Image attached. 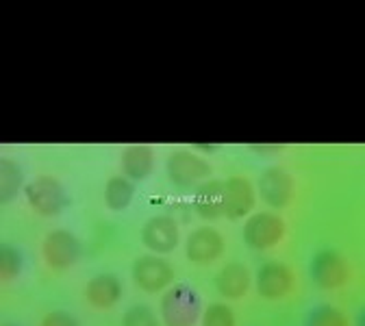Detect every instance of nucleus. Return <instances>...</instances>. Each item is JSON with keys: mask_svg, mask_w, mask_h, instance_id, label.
Masks as SVG:
<instances>
[{"mask_svg": "<svg viewBox=\"0 0 365 326\" xmlns=\"http://www.w3.org/2000/svg\"><path fill=\"white\" fill-rule=\"evenodd\" d=\"M285 235V222L283 218L274 215L269 211L252 215L244 226V240L255 250H267L277 246Z\"/></svg>", "mask_w": 365, "mask_h": 326, "instance_id": "4", "label": "nucleus"}, {"mask_svg": "<svg viewBox=\"0 0 365 326\" xmlns=\"http://www.w3.org/2000/svg\"><path fill=\"white\" fill-rule=\"evenodd\" d=\"M224 253L222 233L211 226H200L187 238L185 255L192 263H211Z\"/></svg>", "mask_w": 365, "mask_h": 326, "instance_id": "12", "label": "nucleus"}, {"mask_svg": "<svg viewBox=\"0 0 365 326\" xmlns=\"http://www.w3.org/2000/svg\"><path fill=\"white\" fill-rule=\"evenodd\" d=\"M24 192H26L29 205L43 218H53L61 213L68 203L63 185L55 176H37L35 180L26 185Z\"/></svg>", "mask_w": 365, "mask_h": 326, "instance_id": "2", "label": "nucleus"}, {"mask_svg": "<svg viewBox=\"0 0 365 326\" xmlns=\"http://www.w3.org/2000/svg\"><path fill=\"white\" fill-rule=\"evenodd\" d=\"M259 194L265 205L274 209H283L294 198V178L283 168H267L259 176Z\"/></svg>", "mask_w": 365, "mask_h": 326, "instance_id": "7", "label": "nucleus"}, {"mask_svg": "<svg viewBox=\"0 0 365 326\" xmlns=\"http://www.w3.org/2000/svg\"><path fill=\"white\" fill-rule=\"evenodd\" d=\"M22 183H24V174H22L18 161L3 159V163H0V200L5 205L11 203L18 196Z\"/></svg>", "mask_w": 365, "mask_h": 326, "instance_id": "17", "label": "nucleus"}, {"mask_svg": "<svg viewBox=\"0 0 365 326\" xmlns=\"http://www.w3.org/2000/svg\"><path fill=\"white\" fill-rule=\"evenodd\" d=\"M211 174V165L194 153L178 151L168 159V176L176 188H192Z\"/></svg>", "mask_w": 365, "mask_h": 326, "instance_id": "8", "label": "nucleus"}, {"mask_svg": "<svg viewBox=\"0 0 365 326\" xmlns=\"http://www.w3.org/2000/svg\"><path fill=\"white\" fill-rule=\"evenodd\" d=\"M85 296H87L91 307L111 309L122 296V285L113 274H98L87 283Z\"/></svg>", "mask_w": 365, "mask_h": 326, "instance_id": "14", "label": "nucleus"}, {"mask_svg": "<svg viewBox=\"0 0 365 326\" xmlns=\"http://www.w3.org/2000/svg\"><path fill=\"white\" fill-rule=\"evenodd\" d=\"M215 287L224 298H244L250 290V270L244 263H228L220 270L215 278Z\"/></svg>", "mask_w": 365, "mask_h": 326, "instance_id": "13", "label": "nucleus"}, {"mask_svg": "<svg viewBox=\"0 0 365 326\" xmlns=\"http://www.w3.org/2000/svg\"><path fill=\"white\" fill-rule=\"evenodd\" d=\"M41 257L51 270L61 272L81 259V244L70 230L57 228L46 235L41 244Z\"/></svg>", "mask_w": 365, "mask_h": 326, "instance_id": "3", "label": "nucleus"}, {"mask_svg": "<svg viewBox=\"0 0 365 326\" xmlns=\"http://www.w3.org/2000/svg\"><path fill=\"white\" fill-rule=\"evenodd\" d=\"M178 226L172 218L168 215H155L150 218L146 224H144V230H142V242L148 250L153 253H159V255H165V253H172L176 246H178Z\"/></svg>", "mask_w": 365, "mask_h": 326, "instance_id": "11", "label": "nucleus"}, {"mask_svg": "<svg viewBox=\"0 0 365 326\" xmlns=\"http://www.w3.org/2000/svg\"><path fill=\"white\" fill-rule=\"evenodd\" d=\"M202 300L190 285H174L161 298V317L165 326H194L200 317Z\"/></svg>", "mask_w": 365, "mask_h": 326, "instance_id": "1", "label": "nucleus"}, {"mask_svg": "<svg viewBox=\"0 0 365 326\" xmlns=\"http://www.w3.org/2000/svg\"><path fill=\"white\" fill-rule=\"evenodd\" d=\"M250 151H263V153H277V151H283V146H250Z\"/></svg>", "mask_w": 365, "mask_h": 326, "instance_id": "24", "label": "nucleus"}, {"mask_svg": "<svg viewBox=\"0 0 365 326\" xmlns=\"http://www.w3.org/2000/svg\"><path fill=\"white\" fill-rule=\"evenodd\" d=\"M7 326H11V324H7Z\"/></svg>", "mask_w": 365, "mask_h": 326, "instance_id": "26", "label": "nucleus"}, {"mask_svg": "<svg viewBox=\"0 0 365 326\" xmlns=\"http://www.w3.org/2000/svg\"><path fill=\"white\" fill-rule=\"evenodd\" d=\"M135 196V188L130 185V180L126 176H113L107 183L105 190V203L111 211H122L130 205Z\"/></svg>", "mask_w": 365, "mask_h": 326, "instance_id": "18", "label": "nucleus"}, {"mask_svg": "<svg viewBox=\"0 0 365 326\" xmlns=\"http://www.w3.org/2000/svg\"><path fill=\"white\" fill-rule=\"evenodd\" d=\"M133 281L144 292H163L174 281V270L159 257H140L133 263Z\"/></svg>", "mask_w": 365, "mask_h": 326, "instance_id": "5", "label": "nucleus"}, {"mask_svg": "<svg viewBox=\"0 0 365 326\" xmlns=\"http://www.w3.org/2000/svg\"><path fill=\"white\" fill-rule=\"evenodd\" d=\"M194 209L202 220H217L224 215V183L209 180L196 190Z\"/></svg>", "mask_w": 365, "mask_h": 326, "instance_id": "15", "label": "nucleus"}, {"mask_svg": "<svg viewBox=\"0 0 365 326\" xmlns=\"http://www.w3.org/2000/svg\"><path fill=\"white\" fill-rule=\"evenodd\" d=\"M194 148L196 151H207V153H215L217 151V146H205V144H196Z\"/></svg>", "mask_w": 365, "mask_h": 326, "instance_id": "25", "label": "nucleus"}, {"mask_svg": "<svg viewBox=\"0 0 365 326\" xmlns=\"http://www.w3.org/2000/svg\"><path fill=\"white\" fill-rule=\"evenodd\" d=\"M202 326H235V313L226 305H209L202 313Z\"/></svg>", "mask_w": 365, "mask_h": 326, "instance_id": "21", "label": "nucleus"}, {"mask_svg": "<svg viewBox=\"0 0 365 326\" xmlns=\"http://www.w3.org/2000/svg\"><path fill=\"white\" fill-rule=\"evenodd\" d=\"M294 287V272L287 263L267 261L257 272V292L263 298L277 300L292 292Z\"/></svg>", "mask_w": 365, "mask_h": 326, "instance_id": "9", "label": "nucleus"}, {"mask_svg": "<svg viewBox=\"0 0 365 326\" xmlns=\"http://www.w3.org/2000/svg\"><path fill=\"white\" fill-rule=\"evenodd\" d=\"M122 326H161L157 315L144 307V305H137L133 309H128L124 313V320H122Z\"/></svg>", "mask_w": 365, "mask_h": 326, "instance_id": "22", "label": "nucleus"}, {"mask_svg": "<svg viewBox=\"0 0 365 326\" xmlns=\"http://www.w3.org/2000/svg\"><path fill=\"white\" fill-rule=\"evenodd\" d=\"M155 168L153 148L135 144L122 153V170L130 180H144Z\"/></svg>", "mask_w": 365, "mask_h": 326, "instance_id": "16", "label": "nucleus"}, {"mask_svg": "<svg viewBox=\"0 0 365 326\" xmlns=\"http://www.w3.org/2000/svg\"><path fill=\"white\" fill-rule=\"evenodd\" d=\"M255 207V190L246 176H231L224 180V215L228 220H242Z\"/></svg>", "mask_w": 365, "mask_h": 326, "instance_id": "10", "label": "nucleus"}, {"mask_svg": "<svg viewBox=\"0 0 365 326\" xmlns=\"http://www.w3.org/2000/svg\"><path fill=\"white\" fill-rule=\"evenodd\" d=\"M22 270V255L14 246H3L0 250V274H3V281H14Z\"/></svg>", "mask_w": 365, "mask_h": 326, "instance_id": "20", "label": "nucleus"}, {"mask_svg": "<svg viewBox=\"0 0 365 326\" xmlns=\"http://www.w3.org/2000/svg\"><path fill=\"white\" fill-rule=\"evenodd\" d=\"M304 326H348V322L339 309L331 305H319L307 315Z\"/></svg>", "mask_w": 365, "mask_h": 326, "instance_id": "19", "label": "nucleus"}, {"mask_svg": "<svg viewBox=\"0 0 365 326\" xmlns=\"http://www.w3.org/2000/svg\"><path fill=\"white\" fill-rule=\"evenodd\" d=\"M39 326H81L78 320L74 315H70L68 311H51L41 320Z\"/></svg>", "mask_w": 365, "mask_h": 326, "instance_id": "23", "label": "nucleus"}, {"mask_svg": "<svg viewBox=\"0 0 365 326\" xmlns=\"http://www.w3.org/2000/svg\"><path fill=\"white\" fill-rule=\"evenodd\" d=\"M311 278L317 287L322 290H337L346 283L348 265L346 259L335 250L317 253L311 261Z\"/></svg>", "mask_w": 365, "mask_h": 326, "instance_id": "6", "label": "nucleus"}]
</instances>
